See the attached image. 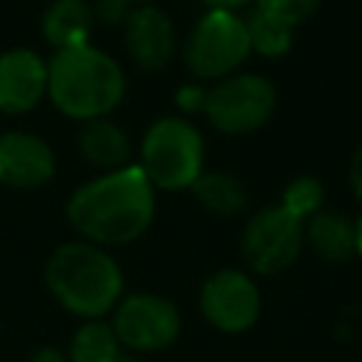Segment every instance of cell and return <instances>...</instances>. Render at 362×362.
Here are the masks:
<instances>
[{"label": "cell", "instance_id": "cb8c5ba5", "mask_svg": "<svg viewBox=\"0 0 362 362\" xmlns=\"http://www.w3.org/2000/svg\"><path fill=\"white\" fill-rule=\"evenodd\" d=\"M28 362H68V354L54 345H45V348H37Z\"/></svg>", "mask_w": 362, "mask_h": 362}, {"label": "cell", "instance_id": "484cf974", "mask_svg": "<svg viewBox=\"0 0 362 362\" xmlns=\"http://www.w3.org/2000/svg\"><path fill=\"white\" fill-rule=\"evenodd\" d=\"M354 249H356V257H362V215L354 218Z\"/></svg>", "mask_w": 362, "mask_h": 362}, {"label": "cell", "instance_id": "8fae6325", "mask_svg": "<svg viewBox=\"0 0 362 362\" xmlns=\"http://www.w3.org/2000/svg\"><path fill=\"white\" fill-rule=\"evenodd\" d=\"M48 96V59L31 48L0 54V113L23 116Z\"/></svg>", "mask_w": 362, "mask_h": 362}, {"label": "cell", "instance_id": "d6986e66", "mask_svg": "<svg viewBox=\"0 0 362 362\" xmlns=\"http://www.w3.org/2000/svg\"><path fill=\"white\" fill-rule=\"evenodd\" d=\"M277 204L300 223H305L311 215H317L325 206V189L314 175H297L283 187Z\"/></svg>", "mask_w": 362, "mask_h": 362}, {"label": "cell", "instance_id": "277c9868", "mask_svg": "<svg viewBox=\"0 0 362 362\" xmlns=\"http://www.w3.org/2000/svg\"><path fill=\"white\" fill-rule=\"evenodd\" d=\"M204 136L184 116H161L156 119L141 144H139V167L153 184V189L178 192L189 189L204 167Z\"/></svg>", "mask_w": 362, "mask_h": 362}, {"label": "cell", "instance_id": "52a82bcc", "mask_svg": "<svg viewBox=\"0 0 362 362\" xmlns=\"http://www.w3.org/2000/svg\"><path fill=\"white\" fill-rule=\"evenodd\" d=\"M110 328L130 354H158L181 334V311L173 300L150 291L124 294L110 311Z\"/></svg>", "mask_w": 362, "mask_h": 362}, {"label": "cell", "instance_id": "6da1fadb", "mask_svg": "<svg viewBox=\"0 0 362 362\" xmlns=\"http://www.w3.org/2000/svg\"><path fill=\"white\" fill-rule=\"evenodd\" d=\"M74 232L96 243L124 246L139 240L156 218V189L139 164H127L79 184L65 204Z\"/></svg>", "mask_w": 362, "mask_h": 362}, {"label": "cell", "instance_id": "3957f363", "mask_svg": "<svg viewBox=\"0 0 362 362\" xmlns=\"http://www.w3.org/2000/svg\"><path fill=\"white\" fill-rule=\"evenodd\" d=\"M45 288L68 314L102 320L124 297V277L107 249L68 240L45 260Z\"/></svg>", "mask_w": 362, "mask_h": 362}, {"label": "cell", "instance_id": "5bb4252c", "mask_svg": "<svg viewBox=\"0 0 362 362\" xmlns=\"http://www.w3.org/2000/svg\"><path fill=\"white\" fill-rule=\"evenodd\" d=\"M93 8L88 0H54L42 11V37L54 51L88 45L93 37Z\"/></svg>", "mask_w": 362, "mask_h": 362}, {"label": "cell", "instance_id": "d4e9b609", "mask_svg": "<svg viewBox=\"0 0 362 362\" xmlns=\"http://www.w3.org/2000/svg\"><path fill=\"white\" fill-rule=\"evenodd\" d=\"M198 3H204L206 8H226V11H238V8H243V6H252L255 0H198Z\"/></svg>", "mask_w": 362, "mask_h": 362}, {"label": "cell", "instance_id": "8992f818", "mask_svg": "<svg viewBox=\"0 0 362 362\" xmlns=\"http://www.w3.org/2000/svg\"><path fill=\"white\" fill-rule=\"evenodd\" d=\"M277 107L274 85L260 74H232L206 88L204 116L206 122L226 136H246L269 124Z\"/></svg>", "mask_w": 362, "mask_h": 362}, {"label": "cell", "instance_id": "ac0fdd59", "mask_svg": "<svg viewBox=\"0 0 362 362\" xmlns=\"http://www.w3.org/2000/svg\"><path fill=\"white\" fill-rule=\"evenodd\" d=\"M246 34H249V48L266 59H280L291 51L294 45V28L283 25L280 20L252 8L246 17Z\"/></svg>", "mask_w": 362, "mask_h": 362}, {"label": "cell", "instance_id": "9a60e30c", "mask_svg": "<svg viewBox=\"0 0 362 362\" xmlns=\"http://www.w3.org/2000/svg\"><path fill=\"white\" fill-rule=\"evenodd\" d=\"M303 235H305V243L311 246V252L317 257H322L325 263H345V260L356 257L354 218H348L339 209L322 206L317 215H311L303 223Z\"/></svg>", "mask_w": 362, "mask_h": 362}, {"label": "cell", "instance_id": "603a6c76", "mask_svg": "<svg viewBox=\"0 0 362 362\" xmlns=\"http://www.w3.org/2000/svg\"><path fill=\"white\" fill-rule=\"evenodd\" d=\"M348 184H351L356 201L362 204V144H359V147L354 150V156H351V164H348Z\"/></svg>", "mask_w": 362, "mask_h": 362}, {"label": "cell", "instance_id": "4316f807", "mask_svg": "<svg viewBox=\"0 0 362 362\" xmlns=\"http://www.w3.org/2000/svg\"><path fill=\"white\" fill-rule=\"evenodd\" d=\"M113 362H139V356H136V354H130V351H122Z\"/></svg>", "mask_w": 362, "mask_h": 362}, {"label": "cell", "instance_id": "9c48e42d", "mask_svg": "<svg viewBox=\"0 0 362 362\" xmlns=\"http://www.w3.org/2000/svg\"><path fill=\"white\" fill-rule=\"evenodd\" d=\"M204 320L223 334H246L260 317V288L240 269H218L201 286Z\"/></svg>", "mask_w": 362, "mask_h": 362}, {"label": "cell", "instance_id": "30bf717a", "mask_svg": "<svg viewBox=\"0 0 362 362\" xmlns=\"http://www.w3.org/2000/svg\"><path fill=\"white\" fill-rule=\"evenodd\" d=\"M124 51L141 71H164L175 54V25L164 8L156 3L133 6L130 17L124 20Z\"/></svg>", "mask_w": 362, "mask_h": 362}, {"label": "cell", "instance_id": "ba28073f", "mask_svg": "<svg viewBox=\"0 0 362 362\" xmlns=\"http://www.w3.org/2000/svg\"><path fill=\"white\" fill-rule=\"evenodd\" d=\"M303 243H305L303 223L294 215H288L280 204L255 212L240 235V252L249 269L257 274L286 272L300 257Z\"/></svg>", "mask_w": 362, "mask_h": 362}, {"label": "cell", "instance_id": "5b68a950", "mask_svg": "<svg viewBox=\"0 0 362 362\" xmlns=\"http://www.w3.org/2000/svg\"><path fill=\"white\" fill-rule=\"evenodd\" d=\"M246 20L238 11L206 8L184 40V65L195 79H226L249 59Z\"/></svg>", "mask_w": 362, "mask_h": 362}, {"label": "cell", "instance_id": "4fadbf2b", "mask_svg": "<svg viewBox=\"0 0 362 362\" xmlns=\"http://www.w3.org/2000/svg\"><path fill=\"white\" fill-rule=\"evenodd\" d=\"M76 150L90 167H99L102 173H110V170H119V167L130 164L133 144H130V136L116 122L102 116V119L82 122V127L76 133Z\"/></svg>", "mask_w": 362, "mask_h": 362}, {"label": "cell", "instance_id": "e0dca14e", "mask_svg": "<svg viewBox=\"0 0 362 362\" xmlns=\"http://www.w3.org/2000/svg\"><path fill=\"white\" fill-rule=\"evenodd\" d=\"M124 348L119 345L110 322L105 320H85L71 342H68V362H113Z\"/></svg>", "mask_w": 362, "mask_h": 362}, {"label": "cell", "instance_id": "83f0119b", "mask_svg": "<svg viewBox=\"0 0 362 362\" xmlns=\"http://www.w3.org/2000/svg\"><path fill=\"white\" fill-rule=\"evenodd\" d=\"M133 6H144V3H156V0H130Z\"/></svg>", "mask_w": 362, "mask_h": 362}, {"label": "cell", "instance_id": "44dd1931", "mask_svg": "<svg viewBox=\"0 0 362 362\" xmlns=\"http://www.w3.org/2000/svg\"><path fill=\"white\" fill-rule=\"evenodd\" d=\"M90 8H93V20L96 23H102V25H124V20L133 11V3L130 0H93Z\"/></svg>", "mask_w": 362, "mask_h": 362}, {"label": "cell", "instance_id": "2e32d148", "mask_svg": "<svg viewBox=\"0 0 362 362\" xmlns=\"http://www.w3.org/2000/svg\"><path fill=\"white\" fill-rule=\"evenodd\" d=\"M189 189L198 198V204L218 218H232V215L243 212L246 201H249L246 184L223 170H204Z\"/></svg>", "mask_w": 362, "mask_h": 362}, {"label": "cell", "instance_id": "7c38bea8", "mask_svg": "<svg viewBox=\"0 0 362 362\" xmlns=\"http://www.w3.org/2000/svg\"><path fill=\"white\" fill-rule=\"evenodd\" d=\"M57 158L45 139L25 130L0 133V184L8 189H40L54 178Z\"/></svg>", "mask_w": 362, "mask_h": 362}, {"label": "cell", "instance_id": "ffe728a7", "mask_svg": "<svg viewBox=\"0 0 362 362\" xmlns=\"http://www.w3.org/2000/svg\"><path fill=\"white\" fill-rule=\"evenodd\" d=\"M320 3L322 0H255L252 8H257V11L274 17L283 25H288V28L297 31V25L308 23L320 11Z\"/></svg>", "mask_w": 362, "mask_h": 362}, {"label": "cell", "instance_id": "7402d4cb", "mask_svg": "<svg viewBox=\"0 0 362 362\" xmlns=\"http://www.w3.org/2000/svg\"><path fill=\"white\" fill-rule=\"evenodd\" d=\"M175 102L184 113H204V102H206V88L198 82H187L175 90Z\"/></svg>", "mask_w": 362, "mask_h": 362}, {"label": "cell", "instance_id": "7a4b0ae2", "mask_svg": "<svg viewBox=\"0 0 362 362\" xmlns=\"http://www.w3.org/2000/svg\"><path fill=\"white\" fill-rule=\"evenodd\" d=\"M127 79L122 65L96 45L54 51L48 59V99L76 122L110 116L124 99Z\"/></svg>", "mask_w": 362, "mask_h": 362}]
</instances>
